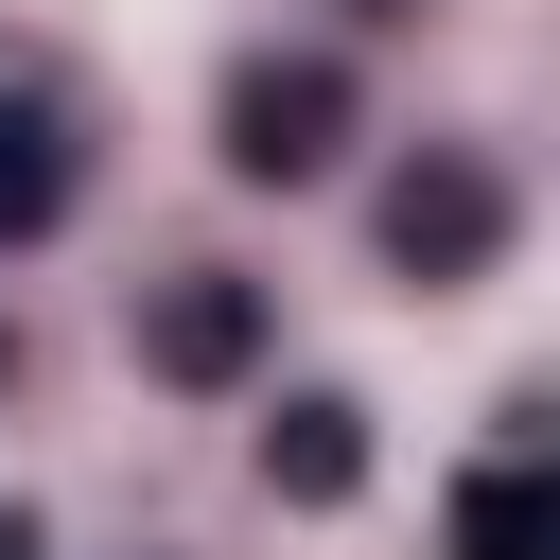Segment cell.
I'll use <instances>...</instances> for the list:
<instances>
[{
  "instance_id": "cell-8",
  "label": "cell",
  "mask_w": 560,
  "mask_h": 560,
  "mask_svg": "<svg viewBox=\"0 0 560 560\" xmlns=\"http://www.w3.org/2000/svg\"><path fill=\"white\" fill-rule=\"evenodd\" d=\"M0 385H18V315H0Z\"/></svg>"
},
{
  "instance_id": "cell-2",
  "label": "cell",
  "mask_w": 560,
  "mask_h": 560,
  "mask_svg": "<svg viewBox=\"0 0 560 560\" xmlns=\"http://www.w3.org/2000/svg\"><path fill=\"white\" fill-rule=\"evenodd\" d=\"M385 262H402V280H490V262H508V175H490L472 140H420V158L385 175Z\"/></svg>"
},
{
  "instance_id": "cell-4",
  "label": "cell",
  "mask_w": 560,
  "mask_h": 560,
  "mask_svg": "<svg viewBox=\"0 0 560 560\" xmlns=\"http://www.w3.org/2000/svg\"><path fill=\"white\" fill-rule=\"evenodd\" d=\"M525 420H542V402H508V438L455 472V560H560V472H542Z\"/></svg>"
},
{
  "instance_id": "cell-3",
  "label": "cell",
  "mask_w": 560,
  "mask_h": 560,
  "mask_svg": "<svg viewBox=\"0 0 560 560\" xmlns=\"http://www.w3.org/2000/svg\"><path fill=\"white\" fill-rule=\"evenodd\" d=\"M140 368H158V385H245V368H262V280H245V262L140 280Z\"/></svg>"
},
{
  "instance_id": "cell-6",
  "label": "cell",
  "mask_w": 560,
  "mask_h": 560,
  "mask_svg": "<svg viewBox=\"0 0 560 560\" xmlns=\"http://www.w3.org/2000/svg\"><path fill=\"white\" fill-rule=\"evenodd\" d=\"M70 210V105L52 88H0V245H35Z\"/></svg>"
},
{
  "instance_id": "cell-7",
  "label": "cell",
  "mask_w": 560,
  "mask_h": 560,
  "mask_svg": "<svg viewBox=\"0 0 560 560\" xmlns=\"http://www.w3.org/2000/svg\"><path fill=\"white\" fill-rule=\"evenodd\" d=\"M350 18H420V0H350Z\"/></svg>"
},
{
  "instance_id": "cell-5",
  "label": "cell",
  "mask_w": 560,
  "mask_h": 560,
  "mask_svg": "<svg viewBox=\"0 0 560 560\" xmlns=\"http://www.w3.org/2000/svg\"><path fill=\"white\" fill-rule=\"evenodd\" d=\"M350 472H368V402L298 385V402L262 420V490H280V508H350Z\"/></svg>"
},
{
  "instance_id": "cell-1",
  "label": "cell",
  "mask_w": 560,
  "mask_h": 560,
  "mask_svg": "<svg viewBox=\"0 0 560 560\" xmlns=\"http://www.w3.org/2000/svg\"><path fill=\"white\" fill-rule=\"evenodd\" d=\"M332 158H350V70H332V52H245V70H228V175L298 192V175H332Z\"/></svg>"
},
{
  "instance_id": "cell-9",
  "label": "cell",
  "mask_w": 560,
  "mask_h": 560,
  "mask_svg": "<svg viewBox=\"0 0 560 560\" xmlns=\"http://www.w3.org/2000/svg\"><path fill=\"white\" fill-rule=\"evenodd\" d=\"M0 560H18V525H0Z\"/></svg>"
}]
</instances>
